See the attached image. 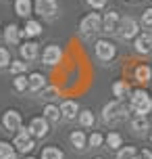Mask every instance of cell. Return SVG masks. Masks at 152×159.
Here are the masks:
<instances>
[{
	"instance_id": "cell-1",
	"label": "cell",
	"mask_w": 152,
	"mask_h": 159,
	"mask_svg": "<svg viewBox=\"0 0 152 159\" xmlns=\"http://www.w3.org/2000/svg\"><path fill=\"white\" fill-rule=\"evenodd\" d=\"M127 115V109L123 107L121 101H112L104 107V113H102V119L106 124H115V121H119V119H125Z\"/></svg>"
},
{
	"instance_id": "cell-2",
	"label": "cell",
	"mask_w": 152,
	"mask_h": 159,
	"mask_svg": "<svg viewBox=\"0 0 152 159\" xmlns=\"http://www.w3.org/2000/svg\"><path fill=\"white\" fill-rule=\"evenodd\" d=\"M131 105H133V109H136L137 115H146V113L152 109V98L146 94L144 90H137V92H133V96H131Z\"/></svg>"
},
{
	"instance_id": "cell-3",
	"label": "cell",
	"mask_w": 152,
	"mask_h": 159,
	"mask_svg": "<svg viewBox=\"0 0 152 159\" xmlns=\"http://www.w3.org/2000/svg\"><path fill=\"white\" fill-rule=\"evenodd\" d=\"M15 149L21 153H29L33 149V138L29 134V130L25 128H19V134L15 136Z\"/></svg>"
},
{
	"instance_id": "cell-4",
	"label": "cell",
	"mask_w": 152,
	"mask_h": 159,
	"mask_svg": "<svg viewBox=\"0 0 152 159\" xmlns=\"http://www.w3.org/2000/svg\"><path fill=\"white\" fill-rule=\"evenodd\" d=\"M100 23H102L100 15H98V13H92V15H88V17H83V19H81L79 30L83 34H94V32L100 30Z\"/></svg>"
},
{
	"instance_id": "cell-5",
	"label": "cell",
	"mask_w": 152,
	"mask_h": 159,
	"mask_svg": "<svg viewBox=\"0 0 152 159\" xmlns=\"http://www.w3.org/2000/svg\"><path fill=\"white\" fill-rule=\"evenodd\" d=\"M119 34H121V38H133L137 34V23H136V19H131V17H125V19H121L119 21Z\"/></svg>"
},
{
	"instance_id": "cell-6",
	"label": "cell",
	"mask_w": 152,
	"mask_h": 159,
	"mask_svg": "<svg viewBox=\"0 0 152 159\" xmlns=\"http://www.w3.org/2000/svg\"><path fill=\"white\" fill-rule=\"evenodd\" d=\"M96 57L102 59V61H111L112 57H115V46H112V42H108V40H98L96 42Z\"/></svg>"
},
{
	"instance_id": "cell-7",
	"label": "cell",
	"mask_w": 152,
	"mask_h": 159,
	"mask_svg": "<svg viewBox=\"0 0 152 159\" xmlns=\"http://www.w3.org/2000/svg\"><path fill=\"white\" fill-rule=\"evenodd\" d=\"M46 132H48L46 117H33L32 124H29V134L36 136V138H42V136H46Z\"/></svg>"
},
{
	"instance_id": "cell-8",
	"label": "cell",
	"mask_w": 152,
	"mask_h": 159,
	"mask_svg": "<svg viewBox=\"0 0 152 159\" xmlns=\"http://www.w3.org/2000/svg\"><path fill=\"white\" fill-rule=\"evenodd\" d=\"M36 13L42 17H50L56 13V0H36Z\"/></svg>"
},
{
	"instance_id": "cell-9",
	"label": "cell",
	"mask_w": 152,
	"mask_h": 159,
	"mask_svg": "<svg viewBox=\"0 0 152 159\" xmlns=\"http://www.w3.org/2000/svg\"><path fill=\"white\" fill-rule=\"evenodd\" d=\"M61 46H48L46 50H44V55H42V61L46 65H56L58 61H61Z\"/></svg>"
},
{
	"instance_id": "cell-10",
	"label": "cell",
	"mask_w": 152,
	"mask_h": 159,
	"mask_svg": "<svg viewBox=\"0 0 152 159\" xmlns=\"http://www.w3.org/2000/svg\"><path fill=\"white\" fill-rule=\"evenodd\" d=\"M136 50H137V52H142V55L152 52V36H150V34H142V36H137Z\"/></svg>"
},
{
	"instance_id": "cell-11",
	"label": "cell",
	"mask_w": 152,
	"mask_h": 159,
	"mask_svg": "<svg viewBox=\"0 0 152 159\" xmlns=\"http://www.w3.org/2000/svg\"><path fill=\"white\" fill-rule=\"evenodd\" d=\"M2 121H4V128H6V130H17V128H21V113L6 111Z\"/></svg>"
},
{
	"instance_id": "cell-12",
	"label": "cell",
	"mask_w": 152,
	"mask_h": 159,
	"mask_svg": "<svg viewBox=\"0 0 152 159\" xmlns=\"http://www.w3.org/2000/svg\"><path fill=\"white\" fill-rule=\"evenodd\" d=\"M102 27L106 34H112L117 27H119V15L115 13V11H111V13H106V17L102 19Z\"/></svg>"
},
{
	"instance_id": "cell-13",
	"label": "cell",
	"mask_w": 152,
	"mask_h": 159,
	"mask_svg": "<svg viewBox=\"0 0 152 159\" xmlns=\"http://www.w3.org/2000/svg\"><path fill=\"white\" fill-rule=\"evenodd\" d=\"M61 115L67 117V119H73L77 115V103H75V101H65V103L61 105Z\"/></svg>"
},
{
	"instance_id": "cell-14",
	"label": "cell",
	"mask_w": 152,
	"mask_h": 159,
	"mask_svg": "<svg viewBox=\"0 0 152 159\" xmlns=\"http://www.w3.org/2000/svg\"><path fill=\"white\" fill-rule=\"evenodd\" d=\"M21 55H23V59H27V61L36 59V57H38V44H36V42H25L23 46H21Z\"/></svg>"
},
{
	"instance_id": "cell-15",
	"label": "cell",
	"mask_w": 152,
	"mask_h": 159,
	"mask_svg": "<svg viewBox=\"0 0 152 159\" xmlns=\"http://www.w3.org/2000/svg\"><path fill=\"white\" fill-rule=\"evenodd\" d=\"M21 36H23V34L19 32V27H17V25H8L6 30H4V40H6L8 44H17Z\"/></svg>"
},
{
	"instance_id": "cell-16",
	"label": "cell",
	"mask_w": 152,
	"mask_h": 159,
	"mask_svg": "<svg viewBox=\"0 0 152 159\" xmlns=\"http://www.w3.org/2000/svg\"><path fill=\"white\" fill-rule=\"evenodd\" d=\"M44 84H46V80H44V75H42V73H32V75L27 78V86L32 88L33 92H36V90H42V88H44Z\"/></svg>"
},
{
	"instance_id": "cell-17",
	"label": "cell",
	"mask_w": 152,
	"mask_h": 159,
	"mask_svg": "<svg viewBox=\"0 0 152 159\" xmlns=\"http://www.w3.org/2000/svg\"><path fill=\"white\" fill-rule=\"evenodd\" d=\"M15 11H17V15L27 17L29 13H32V0H17L15 2Z\"/></svg>"
},
{
	"instance_id": "cell-18",
	"label": "cell",
	"mask_w": 152,
	"mask_h": 159,
	"mask_svg": "<svg viewBox=\"0 0 152 159\" xmlns=\"http://www.w3.org/2000/svg\"><path fill=\"white\" fill-rule=\"evenodd\" d=\"M42 159H63V151L56 147H46L42 151Z\"/></svg>"
},
{
	"instance_id": "cell-19",
	"label": "cell",
	"mask_w": 152,
	"mask_h": 159,
	"mask_svg": "<svg viewBox=\"0 0 152 159\" xmlns=\"http://www.w3.org/2000/svg\"><path fill=\"white\" fill-rule=\"evenodd\" d=\"M150 73H152L150 67H146V65H140V67H136V80H137V82H142V84L150 80Z\"/></svg>"
},
{
	"instance_id": "cell-20",
	"label": "cell",
	"mask_w": 152,
	"mask_h": 159,
	"mask_svg": "<svg viewBox=\"0 0 152 159\" xmlns=\"http://www.w3.org/2000/svg\"><path fill=\"white\" fill-rule=\"evenodd\" d=\"M71 143H73L75 149H83V147H86V134L79 132V130H77V132H73V134H71Z\"/></svg>"
},
{
	"instance_id": "cell-21",
	"label": "cell",
	"mask_w": 152,
	"mask_h": 159,
	"mask_svg": "<svg viewBox=\"0 0 152 159\" xmlns=\"http://www.w3.org/2000/svg\"><path fill=\"white\" fill-rule=\"evenodd\" d=\"M0 159H15V149L6 143H0Z\"/></svg>"
},
{
	"instance_id": "cell-22",
	"label": "cell",
	"mask_w": 152,
	"mask_h": 159,
	"mask_svg": "<svg viewBox=\"0 0 152 159\" xmlns=\"http://www.w3.org/2000/svg\"><path fill=\"white\" fill-rule=\"evenodd\" d=\"M42 32V25L36 23V21H27V25H25V36H38V34Z\"/></svg>"
},
{
	"instance_id": "cell-23",
	"label": "cell",
	"mask_w": 152,
	"mask_h": 159,
	"mask_svg": "<svg viewBox=\"0 0 152 159\" xmlns=\"http://www.w3.org/2000/svg\"><path fill=\"white\" fill-rule=\"evenodd\" d=\"M131 128L136 130V132H144L146 128H148V121H146V117L144 115H137L133 121H131Z\"/></svg>"
},
{
	"instance_id": "cell-24",
	"label": "cell",
	"mask_w": 152,
	"mask_h": 159,
	"mask_svg": "<svg viewBox=\"0 0 152 159\" xmlns=\"http://www.w3.org/2000/svg\"><path fill=\"white\" fill-rule=\"evenodd\" d=\"M44 115H46V119H52V121H56V119L61 117V109H56L54 105H46Z\"/></svg>"
},
{
	"instance_id": "cell-25",
	"label": "cell",
	"mask_w": 152,
	"mask_h": 159,
	"mask_svg": "<svg viewBox=\"0 0 152 159\" xmlns=\"http://www.w3.org/2000/svg\"><path fill=\"white\" fill-rule=\"evenodd\" d=\"M106 144H108V149H119L121 144V136L117 132H111V134L106 136Z\"/></svg>"
},
{
	"instance_id": "cell-26",
	"label": "cell",
	"mask_w": 152,
	"mask_h": 159,
	"mask_svg": "<svg viewBox=\"0 0 152 159\" xmlns=\"http://www.w3.org/2000/svg\"><path fill=\"white\" fill-rule=\"evenodd\" d=\"M133 157H136V147H125L117 155V159H133Z\"/></svg>"
},
{
	"instance_id": "cell-27",
	"label": "cell",
	"mask_w": 152,
	"mask_h": 159,
	"mask_svg": "<svg viewBox=\"0 0 152 159\" xmlns=\"http://www.w3.org/2000/svg\"><path fill=\"white\" fill-rule=\"evenodd\" d=\"M79 124L81 126H86V128H90L92 124H94V115H92V111H83L79 115Z\"/></svg>"
},
{
	"instance_id": "cell-28",
	"label": "cell",
	"mask_w": 152,
	"mask_h": 159,
	"mask_svg": "<svg viewBox=\"0 0 152 159\" xmlns=\"http://www.w3.org/2000/svg\"><path fill=\"white\" fill-rule=\"evenodd\" d=\"M112 92H115V96H125L127 94V84H125V82H117V84H115V86H112Z\"/></svg>"
},
{
	"instance_id": "cell-29",
	"label": "cell",
	"mask_w": 152,
	"mask_h": 159,
	"mask_svg": "<svg viewBox=\"0 0 152 159\" xmlns=\"http://www.w3.org/2000/svg\"><path fill=\"white\" fill-rule=\"evenodd\" d=\"M11 63V55H8L6 48H0V67H6Z\"/></svg>"
},
{
	"instance_id": "cell-30",
	"label": "cell",
	"mask_w": 152,
	"mask_h": 159,
	"mask_svg": "<svg viewBox=\"0 0 152 159\" xmlns=\"http://www.w3.org/2000/svg\"><path fill=\"white\" fill-rule=\"evenodd\" d=\"M142 23L146 25V27H152V8H146L144 15H142Z\"/></svg>"
},
{
	"instance_id": "cell-31",
	"label": "cell",
	"mask_w": 152,
	"mask_h": 159,
	"mask_svg": "<svg viewBox=\"0 0 152 159\" xmlns=\"http://www.w3.org/2000/svg\"><path fill=\"white\" fill-rule=\"evenodd\" d=\"M15 88H17V90H25V88H27V78L17 75V78H15Z\"/></svg>"
},
{
	"instance_id": "cell-32",
	"label": "cell",
	"mask_w": 152,
	"mask_h": 159,
	"mask_svg": "<svg viewBox=\"0 0 152 159\" xmlns=\"http://www.w3.org/2000/svg\"><path fill=\"white\" fill-rule=\"evenodd\" d=\"M11 69H13V73H19V75H21V73L25 71V63H19V61H17V63H13Z\"/></svg>"
},
{
	"instance_id": "cell-33",
	"label": "cell",
	"mask_w": 152,
	"mask_h": 159,
	"mask_svg": "<svg viewBox=\"0 0 152 159\" xmlns=\"http://www.w3.org/2000/svg\"><path fill=\"white\" fill-rule=\"evenodd\" d=\"M100 143H102V136L100 134H92L90 136V147H98Z\"/></svg>"
},
{
	"instance_id": "cell-34",
	"label": "cell",
	"mask_w": 152,
	"mask_h": 159,
	"mask_svg": "<svg viewBox=\"0 0 152 159\" xmlns=\"http://www.w3.org/2000/svg\"><path fill=\"white\" fill-rule=\"evenodd\" d=\"M88 4L94 7V8H102L104 4H106V0H88Z\"/></svg>"
},
{
	"instance_id": "cell-35",
	"label": "cell",
	"mask_w": 152,
	"mask_h": 159,
	"mask_svg": "<svg viewBox=\"0 0 152 159\" xmlns=\"http://www.w3.org/2000/svg\"><path fill=\"white\" fill-rule=\"evenodd\" d=\"M56 92H58L56 88H46V90H44V98H54Z\"/></svg>"
},
{
	"instance_id": "cell-36",
	"label": "cell",
	"mask_w": 152,
	"mask_h": 159,
	"mask_svg": "<svg viewBox=\"0 0 152 159\" xmlns=\"http://www.w3.org/2000/svg\"><path fill=\"white\" fill-rule=\"evenodd\" d=\"M142 159H152V153L150 151H142Z\"/></svg>"
},
{
	"instance_id": "cell-37",
	"label": "cell",
	"mask_w": 152,
	"mask_h": 159,
	"mask_svg": "<svg viewBox=\"0 0 152 159\" xmlns=\"http://www.w3.org/2000/svg\"><path fill=\"white\" fill-rule=\"evenodd\" d=\"M25 159H36V157H25Z\"/></svg>"
},
{
	"instance_id": "cell-38",
	"label": "cell",
	"mask_w": 152,
	"mask_h": 159,
	"mask_svg": "<svg viewBox=\"0 0 152 159\" xmlns=\"http://www.w3.org/2000/svg\"><path fill=\"white\" fill-rule=\"evenodd\" d=\"M133 159H137V157H133ZM140 159H142V157H140Z\"/></svg>"
},
{
	"instance_id": "cell-39",
	"label": "cell",
	"mask_w": 152,
	"mask_h": 159,
	"mask_svg": "<svg viewBox=\"0 0 152 159\" xmlns=\"http://www.w3.org/2000/svg\"><path fill=\"white\" fill-rule=\"evenodd\" d=\"M96 159H102V157H96Z\"/></svg>"
}]
</instances>
